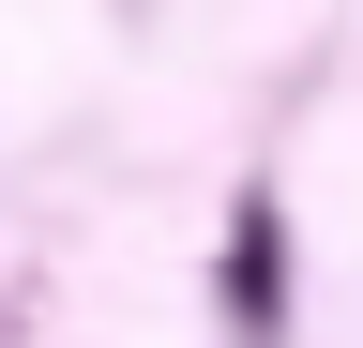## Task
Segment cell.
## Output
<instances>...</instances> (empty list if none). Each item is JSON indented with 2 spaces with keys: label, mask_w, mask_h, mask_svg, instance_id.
I'll return each mask as SVG.
<instances>
[{
  "label": "cell",
  "mask_w": 363,
  "mask_h": 348,
  "mask_svg": "<svg viewBox=\"0 0 363 348\" xmlns=\"http://www.w3.org/2000/svg\"><path fill=\"white\" fill-rule=\"evenodd\" d=\"M227 303H242V333H272V212L242 197V257H227Z\"/></svg>",
  "instance_id": "1"
}]
</instances>
